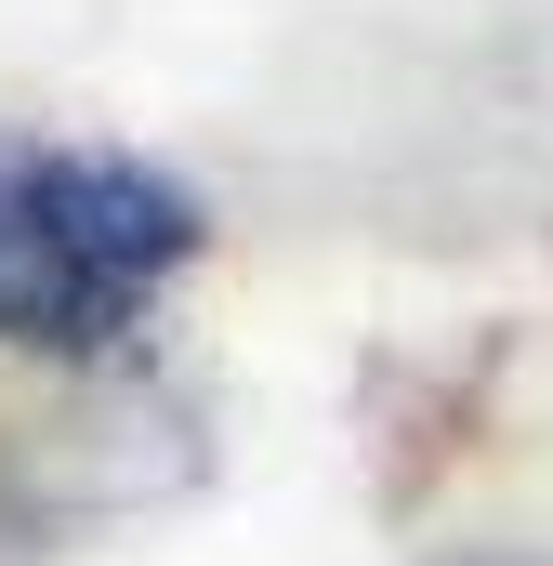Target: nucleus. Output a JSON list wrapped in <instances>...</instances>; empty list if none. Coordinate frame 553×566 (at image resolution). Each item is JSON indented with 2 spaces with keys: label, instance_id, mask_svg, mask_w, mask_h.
<instances>
[{
  "label": "nucleus",
  "instance_id": "nucleus-1",
  "mask_svg": "<svg viewBox=\"0 0 553 566\" xmlns=\"http://www.w3.org/2000/svg\"><path fill=\"white\" fill-rule=\"evenodd\" d=\"M198 185L119 145L0 133V343L13 356H119L158 290L198 264Z\"/></svg>",
  "mask_w": 553,
  "mask_h": 566
},
{
  "label": "nucleus",
  "instance_id": "nucleus-2",
  "mask_svg": "<svg viewBox=\"0 0 553 566\" xmlns=\"http://www.w3.org/2000/svg\"><path fill=\"white\" fill-rule=\"evenodd\" d=\"M461 566H553V554H461Z\"/></svg>",
  "mask_w": 553,
  "mask_h": 566
}]
</instances>
